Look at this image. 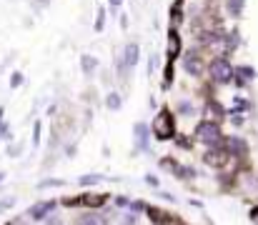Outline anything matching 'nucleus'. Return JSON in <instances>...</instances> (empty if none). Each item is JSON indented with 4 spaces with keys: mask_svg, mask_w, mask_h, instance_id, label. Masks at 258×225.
<instances>
[{
    "mask_svg": "<svg viewBox=\"0 0 258 225\" xmlns=\"http://www.w3.org/2000/svg\"><path fill=\"white\" fill-rule=\"evenodd\" d=\"M180 68H183V73L190 75V78H203V73L208 70V58H206L203 48H201V45L183 48V55H180Z\"/></svg>",
    "mask_w": 258,
    "mask_h": 225,
    "instance_id": "f257e3e1",
    "label": "nucleus"
},
{
    "mask_svg": "<svg viewBox=\"0 0 258 225\" xmlns=\"http://www.w3.org/2000/svg\"><path fill=\"white\" fill-rule=\"evenodd\" d=\"M193 138H196L201 145H206V148H223V140H226V135H223V130H221V123L206 120V118L196 125Z\"/></svg>",
    "mask_w": 258,
    "mask_h": 225,
    "instance_id": "f03ea898",
    "label": "nucleus"
},
{
    "mask_svg": "<svg viewBox=\"0 0 258 225\" xmlns=\"http://www.w3.org/2000/svg\"><path fill=\"white\" fill-rule=\"evenodd\" d=\"M138 63H141V45L136 43V40H128L125 45H123V50H120V58H118V78L120 80H131L133 78V70L138 68Z\"/></svg>",
    "mask_w": 258,
    "mask_h": 225,
    "instance_id": "7ed1b4c3",
    "label": "nucleus"
},
{
    "mask_svg": "<svg viewBox=\"0 0 258 225\" xmlns=\"http://www.w3.org/2000/svg\"><path fill=\"white\" fill-rule=\"evenodd\" d=\"M233 73H236V65L231 63V58L228 55H216V58H211L208 60V80L213 83V85H228L231 80H233Z\"/></svg>",
    "mask_w": 258,
    "mask_h": 225,
    "instance_id": "20e7f679",
    "label": "nucleus"
},
{
    "mask_svg": "<svg viewBox=\"0 0 258 225\" xmlns=\"http://www.w3.org/2000/svg\"><path fill=\"white\" fill-rule=\"evenodd\" d=\"M151 130H153L156 140H171V138H175L178 135V130H175V113H173L171 108L163 105L156 113V120H153Z\"/></svg>",
    "mask_w": 258,
    "mask_h": 225,
    "instance_id": "39448f33",
    "label": "nucleus"
},
{
    "mask_svg": "<svg viewBox=\"0 0 258 225\" xmlns=\"http://www.w3.org/2000/svg\"><path fill=\"white\" fill-rule=\"evenodd\" d=\"M183 55V35L178 28H168V40H166V60L171 63H178Z\"/></svg>",
    "mask_w": 258,
    "mask_h": 225,
    "instance_id": "423d86ee",
    "label": "nucleus"
},
{
    "mask_svg": "<svg viewBox=\"0 0 258 225\" xmlns=\"http://www.w3.org/2000/svg\"><path fill=\"white\" fill-rule=\"evenodd\" d=\"M55 208H58V203H55V200H40V203L30 205L28 218H30V220H35V223H43V220H48V218H50V213H53Z\"/></svg>",
    "mask_w": 258,
    "mask_h": 225,
    "instance_id": "0eeeda50",
    "label": "nucleus"
},
{
    "mask_svg": "<svg viewBox=\"0 0 258 225\" xmlns=\"http://www.w3.org/2000/svg\"><path fill=\"white\" fill-rule=\"evenodd\" d=\"M133 140H136V150L148 153L151 150V128L146 123H136L133 125Z\"/></svg>",
    "mask_w": 258,
    "mask_h": 225,
    "instance_id": "6e6552de",
    "label": "nucleus"
},
{
    "mask_svg": "<svg viewBox=\"0 0 258 225\" xmlns=\"http://www.w3.org/2000/svg\"><path fill=\"white\" fill-rule=\"evenodd\" d=\"M203 115H206V120L221 123V120L226 118V108H223L216 98H206V103H203Z\"/></svg>",
    "mask_w": 258,
    "mask_h": 225,
    "instance_id": "1a4fd4ad",
    "label": "nucleus"
},
{
    "mask_svg": "<svg viewBox=\"0 0 258 225\" xmlns=\"http://www.w3.org/2000/svg\"><path fill=\"white\" fill-rule=\"evenodd\" d=\"M146 215H148V220H151L153 225H175V223H178V218H175V215H171L168 210L156 208V205H148Z\"/></svg>",
    "mask_w": 258,
    "mask_h": 225,
    "instance_id": "9d476101",
    "label": "nucleus"
},
{
    "mask_svg": "<svg viewBox=\"0 0 258 225\" xmlns=\"http://www.w3.org/2000/svg\"><path fill=\"white\" fill-rule=\"evenodd\" d=\"M228 158L231 155L226 153V148H206V153H203V163L211 168H223Z\"/></svg>",
    "mask_w": 258,
    "mask_h": 225,
    "instance_id": "9b49d317",
    "label": "nucleus"
},
{
    "mask_svg": "<svg viewBox=\"0 0 258 225\" xmlns=\"http://www.w3.org/2000/svg\"><path fill=\"white\" fill-rule=\"evenodd\" d=\"M81 198H83V208H88V210H95V208L105 205V200H108L105 193H86Z\"/></svg>",
    "mask_w": 258,
    "mask_h": 225,
    "instance_id": "f8f14e48",
    "label": "nucleus"
},
{
    "mask_svg": "<svg viewBox=\"0 0 258 225\" xmlns=\"http://www.w3.org/2000/svg\"><path fill=\"white\" fill-rule=\"evenodd\" d=\"M103 105H105L110 113H118V110L123 108V95H120L118 90H110V93L103 98Z\"/></svg>",
    "mask_w": 258,
    "mask_h": 225,
    "instance_id": "ddd939ff",
    "label": "nucleus"
},
{
    "mask_svg": "<svg viewBox=\"0 0 258 225\" xmlns=\"http://www.w3.org/2000/svg\"><path fill=\"white\" fill-rule=\"evenodd\" d=\"M100 68V60L95 58V55H81V70H83V75H95V70Z\"/></svg>",
    "mask_w": 258,
    "mask_h": 225,
    "instance_id": "4468645a",
    "label": "nucleus"
},
{
    "mask_svg": "<svg viewBox=\"0 0 258 225\" xmlns=\"http://www.w3.org/2000/svg\"><path fill=\"white\" fill-rule=\"evenodd\" d=\"M256 78V70L251 68V65H238L236 68V73H233V80L238 83V85H243V83H251Z\"/></svg>",
    "mask_w": 258,
    "mask_h": 225,
    "instance_id": "2eb2a0df",
    "label": "nucleus"
},
{
    "mask_svg": "<svg viewBox=\"0 0 258 225\" xmlns=\"http://www.w3.org/2000/svg\"><path fill=\"white\" fill-rule=\"evenodd\" d=\"M183 3H185V0H175L171 5V10H168V20H171L173 28H178V25L183 23Z\"/></svg>",
    "mask_w": 258,
    "mask_h": 225,
    "instance_id": "dca6fc26",
    "label": "nucleus"
},
{
    "mask_svg": "<svg viewBox=\"0 0 258 225\" xmlns=\"http://www.w3.org/2000/svg\"><path fill=\"white\" fill-rule=\"evenodd\" d=\"M173 80H175V63L166 60V65H163V80H161V88H163V90H168V88L173 85Z\"/></svg>",
    "mask_w": 258,
    "mask_h": 225,
    "instance_id": "f3484780",
    "label": "nucleus"
},
{
    "mask_svg": "<svg viewBox=\"0 0 258 225\" xmlns=\"http://www.w3.org/2000/svg\"><path fill=\"white\" fill-rule=\"evenodd\" d=\"M78 225H108V223H105V218H100L95 210H88V213H83V215L78 218Z\"/></svg>",
    "mask_w": 258,
    "mask_h": 225,
    "instance_id": "a211bd4d",
    "label": "nucleus"
},
{
    "mask_svg": "<svg viewBox=\"0 0 258 225\" xmlns=\"http://www.w3.org/2000/svg\"><path fill=\"white\" fill-rule=\"evenodd\" d=\"M105 18H108V13H105V8L100 5L98 13H95V25H93L95 33H103V28H105Z\"/></svg>",
    "mask_w": 258,
    "mask_h": 225,
    "instance_id": "6ab92c4d",
    "label": "nucleus"
},
{
    "mask_svg": "<svg viewBox=\"0 0 258 225\" xmlns=\"http://www.w3.org/2000/svg\"><path fill=\"white\" fill-rule=\"evenodd\" d=\"M100 180H105V175L90 173V175H81V178H78V185H81V188H88V185H95V183H100Z\"/></svg>",
    "mask_w": 258,
    "mask_h": 225,
    "instance_id": "aec40b11",
    "label": "nucleus"
},
{
    "mask_svg": "<svg viewBox=\"0 0 258 225\" xmlns=\"http://www.w3.org/2000/svg\"><path fill=\"white\" fill-rule=\"evenodd\" d=\"M175 110H178V115H193L196 113V108H193V103L190 100H178V105H175Z\"/></svg>",
    "mask_w": 258,
    "mask_h": 225,
    "instance_id": "412c9836",
    "label": "nucleus"
},
{
    "mask_svg": "<svg viewBox=\"0 0 258 225\" xmlns=\"http://www.w3.org/2000/svg\"><path fill=\"white\" fill-rule=\"evenodd\" d=\"M243 3H246V0H226V8H228V13H231L233 18H238V15L243 13Z\"/></svg>",
    "mask_w": 258,
    "mask_h": 225,
    "instance_id": "4be33fe9",
    "label": "nucleus"
},
{
    "mask_svg": "<svg viewBox=\"0 0 258 225\" xmlns=\"http://www.w3.org/2000/svg\"><path fill=\"white\" fill-rule=\"evenodd\" d=\"M158 165H161L163 170H168V173H173V175H175V173H178V168H180V165H178V163L173 160L171 155H168V158H161V160H158Z\"/></svg>",
    "mask_w": 258,
    "mask_h": 225,
    "instance_id": "5701e85b",
    "label": "nucleus"
},
{
    "mask_svg": "<svg viewBox=\"0 0 258 225\" xmlns=\"http://www.w3.org/2000/svg\"><path fill=\"white\" fill-rule=\"evenodd\" d=\"M175 178H180V180H193V178H196V170H193L190 165H180L178 173H175Z\"/></svg>",
    "mask_w": 258,
    "mask_h": 225,
    "instance_id": "b1692460",
    "label": "nucleus"
},
{
    "mask_svg": "<svg viewBox=\"0 0 258 225\" xmlns=\"http://www.w3.org/2000/svg\"><path fill=\"white\" fill-rule=\"evenodd\" d=\"M60 185H66V180H43V183H38V190H43V188H60Z\"/></svg>",
    "mask_w": 258,
    "mask_h": 225,
    "instance_id": "393cba45",
    "label": "nucleus"
},
{
    "mask_svg": "<svg viewBox=\"0 0 258 225\" xmlns=\"http://www.w3.org/2000/svg\"><path fill=\"white\" fill-rule=\"evenodd\" d=\"M23 80H25L23 73H20V70H15V73L10 75V88H20V85H23Z\"/></svg>",
    "mask_w": 258,
    "mask_h": 225,
    "instance_id": "a878e982",
    "label": "nucleus"
},
{
    "mask_svg": "<svg viewBox=\"0 0 258 225\" xmlns=\"http://www.w3.org/2000/svg\"><path fill=\"white\" fill-rule=\"evenodd\" d=\"M175 145H178V148H183V150H188L190 148V140H188L185 135H175Z\"/></svg>",
    "mask_w": 258,
    "mask_h": 225,
    "instance_id": "bb28decb",
    "label": "nucleus"
},
{
    "mask_svg": "<svg viewBox=\"0 0 258 225\" xmlns=\"http://www.w3.org/2000/svg\"><path fill=\"white\" fill-rule=\"evenodd\" d=\"M33 145H35V148L40 145V123L33 125Z\"/></svg>",
    "mask_w": 258,
    "mask_h": 225,
    "instance_id": "cd10ccee",
    "label": "nucleus"
},
{
    "mask_svg": "<svg viewBox=\"0 0 258 225\" xmlns=\"http://www.w3.org/2000/svg\"><path fill=\"white\" fill-rule=\"evenodd\" d=\"M156 65H158V55L153 53V55L148 58V75H153V70H156Z\"/></svg>",
    "mask_w": 258,
    "mask_h": 225,
    "instance_id": "c85d7f7f",
    "label": "nucleus"
},
{
    "mask_svg": "<svg viewBox=\"0 0 258 225\" xmlns=\"http://www.w3.org/2000/svg\"><path fill=\"white\" fill-rule=\"evenodd\" d=\"M115 203H118V208H128V205H131L125 195H118V198H115Z\"/></svg>",
    "mask_w": 258,
    "mask_h": 225,
    "instance_id": "c756f323",
    "label": "nucleus"
},
{
    "mask_svg": "<svg viewBox=\"0 0 258 225\" xmlns=\"http://www.w3.org/2000/svg\"><path fill=\"white\" fill-rule=\"evenodd\" d=\"M118 25H120V30H125V28H128V18H125V13H120V18H118Z\"/></svg>",
    "mask_w": 258,
    "mask_h": 225,
    "instance_id": "7c9ffc66",
    "label": "nucleus"
},
{
    "mask_svg": "<svg viewBox=\"0 0 258 225\" xmlns=\"http://www.w3.org/2000/svg\"><path fill=\"white\" fill-rule=\"evenodd\" d=\"M146 183H148L151 188H158V178H156V175H146Z\"/></svg>",
    "mask_w": 258,
    "mask_h": 225,
    "instance_id": "2f4dec72",
    "label": "nucleus"
},
{
    "mask_svg": "<svg viewBox=\"0 0 258 225\" xmlns=\"http://www.w3.org/2000/svg\"><path fill=\"white\" fill-rule=\"evenodd\" d=\"M13 205H15V200H13V198H10V200H5V203H0V213H3V210H8V208H13Z\"/></svg>",
    "mask_w": 258,
    "mask_h": 225,
    "instance_id": "473e14b6",
    "label": "nucleus"
},
{
    "mask_svg": "<svg viewBox=\"0 0 258 225\" xmlns=\"http://www.w3.org/2000/svg\"><path fill=\"white\" fill-rule=\"evenodd\" d=\"M133 210L141 213V210H148V205H146V203H133Z\"/></svg>",
    "mask_w": 258,
    "mask_h": 225,
    "instance_id": "72a5a7b5",
    "label": "nucleus"
},
{
    "mask_svg": "<svg viewBox=\"0 0 258 225\" xmlns=\"http://www.w3.org/2000/svg\"><path fill=\"white\" fill-rule=\"evenodd\" d=\"M251 220H253V223H258V205L251 210Z\"/></svg>",
    "mask_w": 258,
    "mask_h": 225,
    "instance_id": "f704fd0d",
    "label": "nucleus"
},
{
    "mask_svg": "<svg viewBox=\"0 0 258 225\" xmlns=\"http://www.w3.org/2000/svg\"><path fill=\"white\" fill-rule=\"evenodd\" d=\"M108 3H110L113 8H120V5H123V0H108Z\"/></svg>",
    "mask_w": 258,
    "mask_h": 225,
    "instance_id": "c9c22d12",
    "label": "nucleus"
},
{
    "mask_svg": "<svg viewBox=\"0 0 258 225\" xmlns=\"http://www.w3.org/2000/svg\"><path fill=\"white\" fill-rule=\"evenodd\" d=\"M38 5H43V8H48V0H35Z\"/></svg>",
    "mask_w": 258,
    "mask_h": 225,
    "instance_id": "e433bc0d",
    "label": "nucleus"
},
{
    "mask_svg": "<svg viewBox=\"0 0 258 225\" xmlns=\"http://www.w3.org/2000/svg\"><path fill=\"white\" fill-rule=\"evenodd\" d=\"M3 180H5V173H3V170H0V183H3Z\"/></svg>",
    "mask_w": 258,
    "mask_h": 225,
    "instance_id": "4c0bfd02",
    "label": "nucleus"
},
{
    "mask_svg": "<svg viewBox=\"0 0 258 225\" xmlns=\"http://www.w3.org/2000/svg\"><path fill=\"white\" fill-rule=\"evenodd\" d=\"M175 225H188V223H183V220H178V223H175Z\"/></svg>",
    "mask_w": 258,
    "mask_h": 225,
    "instance_id": "58836bf2",
    "label": "nucleus"
}]
</instances>
